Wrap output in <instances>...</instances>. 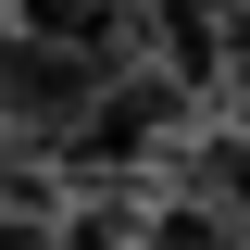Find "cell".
<instances>
[{"label": "cell", "mask_w": 250, "mask_h": 250, "mask_svg": "<svg viewBox=\"0 0 250 250\" xmlns=\"http://www.w3.org/2000/svg\"><path fill=\"white\" fill-rule=\"evenodd\" d=\"M100 75H125V62L50 50V38H0V138H13V150H62L75 113L100 100Z\"/></svg>", "instance_id": "cell-1"}, {"label": "cell", "mask_w": 250, "mask_h": 250, "mask_svg": "<svg viewBox=\"0 0 250 250\" xmlns=\"http://www.w3.org/2000/svg\"><path fill=\"white\" fill-rule=\"evenodd\" d=\"M175 113H188L175 75H138V62H125V75H100V100L75 113V138H62L50 163H75V175H125V163H150L163 138H175Z\"/></svg>", "instance_id": "cell-2"}, {"label": "cell", "mask_w": 250, "mask_h": 250, "mask_svg": "<svg viewBox=\"0 0 250 250\" xmlns=\"http://www.w3.org/2000/svg\"><path fill=\"white\" fill-rule=\"evenodd\" d=\"M0 250H50V225H25V213H0Z\"/></svg>", "instance_id": "cell-3"}, {"label": "cell", "mask_w": 250, "mask_h": 250, "mask_svg": "<svg viewBox=\"0 0 250 250\" xmlns=\"http://www.w3.org/2000/svg\"><path fill=\"white\" fill-rule=\"evenodd\" d=\"M238 250H250V238H238Z\"/></svg>", "instance_id": "cell-4"}]
</instances>
